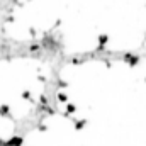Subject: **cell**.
I'll use <instances>...</instances> for the list:
<instances>
[{"label": "cell", "mask_w": 146, "mask_h": 146, "mask_svg": "<svg viewBox=\"0 0 146 146\" xmlns=\"http://www.w3.org/2000/svg\"><path fill=\"white\" fill-rule=\"evenodd\" d=\"M126 61H127L129 65H136V63H138V58H136V56H126Z\"/></svg>", "instance_id": "1"}, {"label": "cell", "mask_w": 146, "mask_h": 146, "mask_svg": "<svg viewBox=\"0 0 146 146\" xmlns=\"http://www.w3.org/2000/svg\"><path fill=\"white\" fill-rule=\"evenodd\" d=\"M107 39H109V37H107V34H102V36H100V46H104V44L107 42Z\"/></svg>", "instance_id": "2"}]
</instances>
